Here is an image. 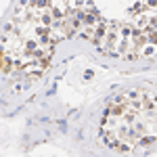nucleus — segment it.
<instances>
[{
  "instance_id": "obj_1",
  "label": "nucleus",
  "mask_w": 157,
  "mask_h": 157,
  "mask_svg": "<svg viewBox=\"0 0 157 157\" xmlns=\"http://www.w3.org/2000/svg\"><path fill=\"white\" fill-rule=\"evenodd\" d=\"M103 136L111 147L126 153L157 138V94L132 90L113 98L105 111Z\"/></svg>"
}]
</instances>
